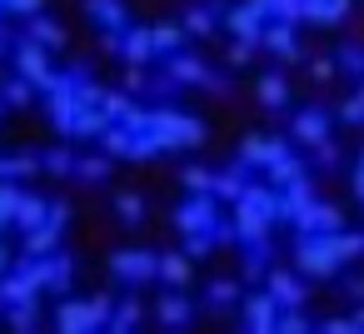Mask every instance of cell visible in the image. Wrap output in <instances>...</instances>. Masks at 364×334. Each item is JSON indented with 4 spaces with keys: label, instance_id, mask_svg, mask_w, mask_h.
I'll return each mask as SVG.
<instances>
[{
    "label": "cell",
    "instance_id": "obj_1",
    "mask_svg": "<svg viewBox=\"0 0 364 334\" xmlns=\"http://www.w3.org/2000/svg\"><path fill=\"white\" fill-rule=\"evenodd\" d=\"M364 254V235L334 230V235H299L294 239V269L309 279H334L349 259Z\"/></svg>",
    "mask_w": 364,
    "mask_h": 334
},
{
    "label": "cell",
    "instance_id": "obj_2",
    "mask_svg": "<svg viewBox=\"0 0 364 334\" xmlns=\"http://www.w3.org/2000/svg\"><path fill=\"white\" fill-rule=\"evenodd\" d=\"M274 220H279V190L274 185H245V195L235 200V239H245V244L269 239Z\"/></svg>",
    "mask_w": 364,
    "mask_h": 334
},
{
    "label": "cell",
    "instance_id": "obj_3",
    "mask_svg": "<svg viewBox=\"0 0 364 334\" xmlns=\"http://www.w3.org/2000/svg\"><path fill=\"white\" fill-rule=\"evenodd\" d=\"M140 135H150V140L160 145V155H165V150H195V145L205 140V125H200L195 115L175 110V105H160V110H150V125H145Z\"/></svg>",
    "mask_w": 364,
    "mask_h": 334
},
{
    "label": "cell",
    "instance_id": "obj_4",
    "mask_svg": "<svg viewBox=\"0 0 364 334\" xmlns=\"http://www.w3.org/2000/svg\"><path fill=\"white\" fill-rule=\"evenodd\" d=\"M110 324V299H65L55 309V329L60 334H90V329H105Z\"/></svg>",
    "mask_w": 364,
    "mask_h": 334
},
{
    "label": "cell",
    "instance_id": "obj_5",
    "mask_svg": "<svg viewBox=\"0 0 364 334\" xmlns=\"http://www.w3.org/2000/svg\"><path fill=\"white\" fill-rule=\"evenodd\" d=\"M16 75H26L36 90H55V80H60V75L50 70V50H46L41 41H31V36L16 41Z\"/></svg>",
    "mask_w": 364,
    "mask_h": 334
},
{
    "label": "cell",
    "instance_id": "obj_6",
    "mask_svg": "<svg viewBox=\"0 0 364 334\" xmlns=\"http://www.w3.org/2000/svg\"><path fill=\"white\" fill-rule=\"evenodd\" d=\"M215 225H220V200H215V195H190V200L175 210V230H180V235H200V230L215 235Z\"/></svg>",
    "mask_w": 364,
    "mask_h": 334
},
{
    "label": "cell",
    "instance_id": "obj_7",
    "mask_svg": "<svg viewBox=\"0 0 364 334\" xmlns=\"http://www.w3.org/2000/svg\"><path fill=\"white\" fill-rule=\"evenodd\" d=\"M110 274H120L125 284H145V279L160 274V254H150V249H115L110 254Z\"/></svg>",
    "mask_w": 364,
    "mask_h": 334
},
{
    "label": "cell",
    "instance_id": "obj_8",
    "mask_svg": "<svg viewBox=\"0 0 364 334\" xmlns=\"http://www.w3.org/2000/svg\"><path fill=\"white\" fill-rule=\"evenodd\" d=\"M85 11H90V21L100 26V36H105V50H120V36L130 31V16H125V6H120V0H85Z\"/></svg>",
    "mask_w": 364,
    "mask_h": 334
},
{
    "label": "cell",
    "instance_id": "obj_9",
    "mask_svg": "<svg viewBox=\"0 0 364 334\" xmlns=\"http://www.w3.org/2000/svg\"><path fill=\"white\" fill-rule=\"evenodd\" d=\"M65 220H70V205H50V215H46V225H36V230H26V254H55V244H60V230H65Z\"/></svg>",
    "mask_w": 364,
    "mask_h": 334
},
{
    "label": "cell",
    "instance_id": "obj_10",
    "mask_svg": "<svg viewBox=\"0 0 364 334\" xmlns=\"http://www.w3.org/2000/svg\"><path fill=\"white\" fill-rule=\"evenodd\" d=\"M279 155H289V145L274 140V135H245V145H240V165L245 170H269Z\"/></svg>",
    "mask_w": 364,
    "mask_h": 334
},
{
    "label": "cell",
    "instance_id": "obj_11",
    "mask_svg": "<svg viewBox=\"0 0 364 334\" xmlns=\"http://www.w3.org/2000/svg\"><path fill=\"white\" fill-rule=\"evenodd\" d=\"M299 235H334V230H344V210L339 205H324V200H314L304 215H299V225H294Z\"/></svg>",
    "mask_w": 364,
    "mask_h": 334
},
{
    "label": "cell",
    "instance_id": "obj_12",
    "mask_svg": "<svg viewBox=\"0 0 364 334\" xmlns=\"http://www.w3.org/2000/svg\"><path fill=\"white\" fill-rule=\"evenodd\" d=\"M264 289L279 299V309H299L304 304V279L289 269H264Z\"/></svg>",
    "mask_w": 364,
    "mask_h": 334
},
{
    "label": "cell",
    "instance_id": "obj_13",
    "mask_svg": "<svg viewBox=\"0 0 364 334\" xmlns=\"http://www.w3.org/2000/svg\"><path fill=\"white\" fill-rule=\"evenodd\" d=\"M274 319H279V299H274L269 289L245 299V329H255V334H274Z\"/></svg>",
    "mask_w": 364,
    "mask_h": 334
},
{
    "label": "cell",
    "instance_id": "obj_14",
    "mask_svg": "<svg viewBox=\"0 0 364 334\" xmlns=\"http://www.w3.org/2000/svg\"><path fill=\"white\" fill-rule=\"evenodd\" d=\"M259 45H264L269 55H279V60H299V41H294V26H289V21H264Z\"/></svg>",
    "mask_w": 364,
    "mask_h": 334
},
{
    "label": "cell",
    "instance_id": "obj_15",
    "mask_svg": "<svg viewBox=\"0 0 364 334\" xmlns=\"http://www.w3.org/2000/svg\"><path fill=\"white\" fill-rule=\"evenodd\" d=\"M294 140H299V145H324V140H329V110L304 105V110L294 115Z\"/></svg>",
    "mask_w": 364,
    "mask_h": 334
},
{
    "label": "cell",
    "instance_id": "obj_16",
    "mask_svg": "<svg viewBox=\"0 0 364 334\" xmlns=\"http://www.w3.org/2000/svg\"><path fill=\"white\" fill-rule=\"evenodd\" d=\"M309 205H314V185H309V175L279 190V220H284V225H299V215H304Z\"/></svg>",
    "mask_w": 364,
    "mask_h": 334
},
{
    "label": "cell",
    "instance_id": "obj_17",
    "mask_svg": "<svg viewBox=\"0 0 364 334\" xmlns=\"http://www.w3.org/2000/svg\"><path fill=\"white\" fill-rule=\"evenodd\" d=\"M120 55H125V65H150V60H155L150 31H145V26H130V31L120 36Z\"/></svg>",
    "mask_w": 364,
    "mask_h": 334
},
{
    "label": "cell",
    "instance_id": "obj_18",
    "mask_svg": "<svg viewBox=\"0 0 364 334\" xmlns=\"http://www.w3.org/2000/svg\"><path fill=\"white\" fill-rule=\"evenodd\" d=\"M354 0H304V21L309 26H339L349 16Z\"/></svg>",
    "mask_w": 364,
    "mask_h": 334
},
{
    "label": "cell",
    "instance_id": "obj_19",
    "mask_svg": "<svg viewBox=\"0 0 364 334\" xmlns=\"http://www.w3.org/2000/svg\"><path fill=\"white\" fill-rule=\"evenodd\" d=\"M170 80H175V85H205V80H210V70H205V60H195V55L175 50V55H170Z\"/></svg>",
    "mask_w": 364,
    "mask_h": 334
},
{
    "label": "cell",
    "instance_id": "obj_20",
    "mask_svg": "<svg viewBox=\"0 0 364 334\" xmlns=\"http://www.w3.org/2000/svg\"><path fill=\"white\" fill-rule=\"evenodd\" d=\"M70 279H75V259H70V254H60V249H55V254H46V289H50V294H65V289H70Z\"/></svg>",
    "mask_w": 364,
    "mask_h": 334
},
{
    "label": "cell",
    "instance_id": "obj_21",
    "mask_svg": "<svg viewBox=\"0 0 364 334\" xmlns=\"http://www.w3.org/2000/svg\"><path fill=\"white\" fill-rule=\"evenodd\" d=\"M220 21H225V11H220V6H195V11H185V21H180V26H185V36H210Z\"/></svg>",
    "mask_w": 364,
    "mask_h": 334
},
{
    "label": "cell",
    "instance_id": "obj_22",
    "mask_svg": "<svg viewBox=\"0 0 364 334\" xmlns=\"http://www.w3.org/2000/svg\"><path fill=\"white\" fill-rule=\"evenodd\" d=\"M255 95H259V105H269V110H279V105H289V80L284 75H259V85H255Z\"/></svg>",
    "mask_w": 364,
    "mask_h": 334
},
{
    "label": "cell",
    "instance_id": "obj_23",
    "mask_svg": "<svg viewBox=\"0 0 364 334\" xmlns=\"http://www.w3.org/2000/svg\"><path fill=\"white\" fill-rule=\"evenodd\" d=\"M309 170H304V160L299 155H279L274 165H269V185L274 190H284V185H294V180H304Z\"/></svg>",
    "mask_w": 364,
    "mask_h": 334
},
{
    "label": "cell",
    "instance_id": "obj_24",
    "mask_svg": "<svg viewBox=\"0 0 364 334\" xmlns=\"http://www.w3.org/2000/svg\"><path fill=\"white\" fill-rule=\"evenodd\" d=\"M210 195L235 205V200L245 195V165H235V170H220V175H215V185H210Z\"/></svg>",
    "mask_w": 364,
    "mask_h": 334
},
{
    "label": "cell",
    "instance_id": "obj_25",
    "mask_svg": "<svg viewBox=\"0 0 364 334\" xmlns=\"http://www.w3.org/2000/svg\"><path fill=\"white\" fill-rule=\"evenodd\" d=\"M160 279L170 284V289H185L190 284V254L180 249V254H160Z\"/></svg>",
    "mask_w": 364,
    "mask_h": 334
},
{
    "label": "cell",
    "instance_id": "obj_26",
    "mask_svg": "<svg viewBox=\"0 0 364 334\" xmlns=\"http://www.w3.org/2000/svg\"><path fill=\"white\" fill-rule=\"evenodd\" d=\"M155 314H160V324H170V329H180L185 319H190V299L180 294V289H170L160 304H155Z\"/></svg>",
    "mask_w": 364,
    "mask_h": 334
},
{
    "label": "cell",
    "instance_id": "obj_27",
    "mask_svg": "<svg viewBox=\"0 0 364 334\" xmlns=\"http://www.w3.org/2000/svg\"><path fill=\"white\" fill-rule=\"evenodd\" d=\"M100 145H105V155H120V160H130V145H135V130H125V125L115 120V125H105V130H100Z\"/></svg>",
    "mask_w": 364,
    "mask_h": 334
},
{
    "label": "cell",
    "instance_id": "obj_28",
    "mask_svg": "<svg viewBox=\"0 0 364 334\" xmlns=\"http://www.w3.org/2000/svg\"><path fill=\"white\" fill-rule=\"evenodd\" d=\"M46 215H50V205H46L41 195H21V205H16V225H21V230L46 225Z\"/></svg>",
    "mask_w": 364,
    "mask_h": 334
},
{
    "label": "cell",
    "instance_id": "obj_29",
    "mask_svg": "<svg viewBox=\"0 0 364 334\" xmlns=\"http://www.w3.org/2000/svg\"><path fill=\"white\" fill-rule=\"evenodd\" d=\"M31 41H41L46 50H60L65 45V31L55 21H46V16H31Z\"/></svg>",
    "mask_w": 364,
    "mask_h": 334
},
{
    "label": "cell",
    "instance_id": "obj_30",
    "mask_svg": "<svg viewBox=\"0 0 364 334\" xmlns=\"http://www.w3.org/2000/svg\"><path fill=\"white\" fill-rule=\"evenodd\" d=\"M150 41H155V55H175L185 50V26H155Z\"/></svg>",
    "mask_w": 364,
    "mask_h": 334
},
{
    "label": "cell",
    "instance_id": "obj_31",
    "mask_svg": "<svg viewBox=\"0 0 364 334\" xmlns=\"http://www.w3.org/2000/svg\"><path fill=\"white\" fill-rule=\"evenodd\" d=\"M36 170H41L36 155H0V180H26V175H36Z\"/></svg>",
    "mask_w": 364,
    "mask_h": 334
},
{
    "label": "cell",
    "instance_id": "obj_32",
    "mask_svg": "<svg viewBox=\"0 0 364 334\" xmlns=\"http://www.w3.org/2000/svg\"><path fill=\"white\" fill-rule=\"evenodd\" d=\"M115 215H120L125 225H140V220H145V200H140L135 190H120V195H115Z\"/></svg>",
    "mask_w": 364,
    "mask_h": 334
},
{
    "label": "cell",
    "instance_id": "obj_33",
    "mask_svg": "<svg viewBox=\"0 0 364 334\" xmlns=\"http://www.w3.org/2000/svg\"><path fill=\"white\" fill-rule=\"evenodd\" d=\"M140 314H145V304H140V299H120V304L110 309V329H135V324H140Z\"/></svg>",
    "mask_w": 364,
    "mask_h": 334
},
{
    "label": "cell",
    "instance_id": "obj_34",
    "mask_svg": "<svg viewBox=\"0 0 364 334\" xmlns=\"http://www.w3.org/2000/svg\"><path fill=\"white\" fill-rule=\"evenodd\" d=\"M26 190H16V180H0V230L16 225V205H21Z\"/></svg>",
    "mask_w": 364,
    "mask_h": 334
},
{
    "label": "cell",
    "instance_id": "obj_35",
    "mask_svg": "<svg viewBox=\"0 0 364 334\" xmlns=\"http://www.w3.org/2000/svg\"><path fill=\"white\" fill-rule=\"evenodd\" d=\"M180 185H185L190 195H210V185H215V175H210L205 165H185V170H180Z\"/></svg>",
    "mask_w": 364,
    "mask_h": 334
},
{
    "label": "cell",
    "instance_id": "obj_36",
    "mask_svg": "<svg viewBox=\"0 0 364 334\" xmlns=\"http://www.w3.org/2000/svg\"><path fill=\"white\" fill-rule=\"evenodd\" d=\"M31 90H36V85H31L26 75H11L6 90H0V100H6V105H31Z\"/></svg>",
    "mask_w": 364,
    "mask_h": 334
},
{
    "label": "cell",
    "instance_id": "obj_37",
    "mask_svg": "<svg viewBox=\"0 0 364 334\" xmlns=\"http://www.w3.org/2000/svg\"><path fill=\"white\" fill-rule=\"evenodd\" d=\"M75 175H80V180H105V175H110V155H85V160H75Z\"/></svg>",
    "mask_w": 364,
    "mask_h": 334
},
{
    "label": "cell",
    "instance_id": "obj_38",
    "mask_svg": "<svg viewBox=\"0 0 364 334\" xmlns=\"http://www.w3.org/2000/svg\"><path fill=\"white\" fill-rule=\"evenodd\" d=\"M334 65L339 70H349V75H364V45H339V55H334Z\"/></svg>",
    "mask_w": 364,
    "mask_h": 334
},
{
    "label": "cell",
    "instance_id": "obj_39",
    "mask_svg": "<svg viewBox=\"0 0 364 334\" xmlns=\"http://www.w3.org/2000/svg\"><path fill=\"white\" fill-rule=\"evenodd\" d=\"M339 120H344V125H364V80H359V90L339 105Z\"/></svg>",
    "mask_w": 364,
    "mask_h": 334
},
{
    "label": "cell",
    "instance_id": "obj_40",
    "mask_svg": "<svg viewBox=\"0 0 364 334\" xmlns=\"http://www.w3.org/2000/svg\"><path fill=\"white\" fill-rule=\"evenodd\" d=\"M309 329V319L299 314V309H279V319H274V334H304Z\"/></svg>",
    "mask_w": 364,
    "mask_h": 334
},
{
    "label": "cell",
    "instance_id": "obj_41",
    "mask_svg": "<svg viewBox=\"0 0 364 334\" xmlns=\"http://www.w3.org/2000/svg\"><path fill=\"white\" fill-rule=\"evenodd\" d=\"M210 249H215V235H210V230H200V235H185V254H190V259H205Z\"/></svg>",
    "mask_w": 364,
    "mask_h": 334
},
{
    "label": "cell",
    "instance_id": "obj_42",
    "mask_svg": "<svg viewBox=\"0 0 364 334\" xmlns=\"http://www.w3.org/2000/svg\"><path fill=\"white\" fill-rule=\"evenodd\" d=\"M235 299H240V284L235 279H215L210 284V304H235Z\"/></svg>",
    "mask_w": 364,
    "mask_h": 334
},
{
    "label": "cell",
    "instance_id": "obj_43",
    "mask_svg": "<svg viewBox=\"0 0 364 334\" xmlns=\"http://www.w3.org/2000/svg\"><path fill=\"white\" fill-rule=\"evenodd\" d=\"M41 165H46L50 175H70V170H75V155H65V150H50Z\"/></svg>",
    "mask_w": 364,
    "mask_h": 334
},
{
    "label": "cell",
    "instance_id": "obj_44",
    "mask_svg": "<svg viewBox=\"0 0 364 334\" xmlns=\"http://www.w3.org/2000/svg\"><path fill=\"white\" fill-rule=\"evenodd\" d=\"M11 329H36V299L31 304H11Z\"/></svg>",
    "mask_w": 364,
    "mask_h": 334
},
{
    "label": "cell",
    "instance_id": "obj_45",
    "mask_svg": "<svg viewBox=\"0 0 364 334\" xmlns=\"http://www.w3.org/2000/svg\"><path fill=\"white\" fill-rule=\"evenodd\" d=\"M6 11H11V16H41L46 0H6Z\"/></svg>",
    "mask_w": 364,
    "mask_h": 334
},
{
    "label": "cell",
    "instance_id": "obj_46",
    "mask_svg": "<svg viewBox=\"0 0 364 334\" xmlns=\"http://www.w3.org/2000/svg\"><path fill=\"white\" fill-rule=\"evenodd\" d=\"M309 75H314V80H319V85H329V80H334V75H339V65H334V60H324V55H319V60H314V65H309Z\"/></svg>",
    "mask_w": 364,
    "mask_h": 334
},
{
    "label": "cell",
    "instance_id": "obj_47",
    "mask_svg": "<svg viewBox=\"0 0 364 334\" xmlns=\"http://www.w3.org/2000/svg\"><path fill=\"white\" fill-rule=\"evenodd\" d=\"M250 55H255L250 41H235V45H230V65H250Z\"/></svg>",
    "mask_w": 364,
    "mask_h": 334
},
{
    "label": "cell",
    "instance_id": "obj_48",
    "mask_svg": "<svg viewBox=\"0 0 364 334\" xmlns=\"http://www.w3.org/2000/svg\"><path fill=\"white\" fill-rule=\"evenodd\" d=\"M145 80H150L145 65H130V70H125V90H145Z\"/></svg>",
    "mask_w": 364,
    "mask_h": 334
},
{
    "label": "cell",
    "instance_id": "obj_49",
    "mask_svg": "<svg viewBox=\"0 0 364 334\" xmlns=\"http://www.w3.org/2000/svg\"><path fill=\"white\" fill-rule=\"evenodd\" d=\"M319 329H324V334H354V319H324Z\"/></svg>",
    "mask_w": 364,
    "mask_h": 334
},
{
    "label": "cell",
    "instance_id": "obj_50",
    "mask_svg": "<svg viewBox=\"0 0 364 334\" xmlns=\"http://www.w3.org/2000/svg\"><path fill=\"white\" fill-rule=\"evenodd\" d=\"M344 289H349V299H359V304H364V274H349V279H344Z\"/></svg>",
    "mask_w": 364,
    "mask_h": 334
},
{
    "label": "cell",
    "instance_id": "obj_51",
    "mask_svg": "<svg viewBox=\"0 0 364 334\" xmlns=\"http://www.w3.org/2000/svg\"><path fill=\"white\" fill-rule=\"evenodd\" d=\"M354 195H359V205H364V150H359V165H354Z\"/></svg>",
    "mask_w": 364,
    "mask_h": 334
},
{
    "label": "cell",
    "instance_id": "obj_52",
    "mask_svg": "<svg viewBox=\"0 0 364 334\" xmlns=\"http://www.w3.org/2000/svg\"><path fill=\"white\" fill-rule=\"evenodd\" d=\"M349 319H354V334H359V329H364V304H359V309H354Z\"/></svg>",
    "mask_w": 364,
    "mask_h": 334
},
{
    "label": "cell",
    "instance_id": "obj_53",
    "mask_svg": "<svg viewBox=\"0 0 364 334\" xmlns=\"http://www.w3.org/2000/svg\"><path fill=\"white\" fill-rule=\"evenodd\" d=\"M11 269V254H6V239H0V274H6Z\"/></svg>",
    "mask_w": 364,
    "mask_h": 334
},
{
    "label": "cell",
    "instance_id": "obj_54",
    "mask_svg": "<svg viewBox=\"0 0 364 334\" xmlns=\"http://www.w3.org/2000/svg\"><path fill=\"white\" fill-rule=\"evenodd\" d=\"M6 50H11V45H6V31H0V55H6Z\"/></svg>",
    "mask_w": 364,
    "mask_h": 334
},
{
    "label": "cell",
    "instance_id": "obj_55",
    "mask_svg": "<svg viewBox=\"0 0 364 334\" xmlns=\"http://www.w3.org/2000/svg\"><path fill=\"white\" fill-rule=\"evenodd\" d=\"M0 16H6V0H0Z\"/></svg>",
    "mask_w": 364,
    "mask_h": 334
},
{
    "label": "cell",
    "instance_id": "obj_56",
    "mask_svg": "<svg viewBox=\"0 0 364 334\" xmlns=\"http://www.w3.org/2000/svg\"><path fill=\"white\" fill-rule=\"evenodd\" d=\"M0 115H6V100H0Z\"/></svg>",
    "mask_w": 364,
    "mask_h": 334
}]
</instances>
